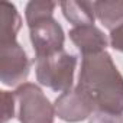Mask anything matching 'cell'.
<instances>
[{
    "label": "cell",
    "mask_w": 123,
    "mask_h": 123,
    "mask_svg": "<svg viewBox=\"0 0 123 123\" xmlns=\"http://www.w3.org/2000/svg\"><path fill=\"white\" fill-rule=\"evenodd\" d=\"M54 107H55V114L59 119L70 123H77L90 117L96 109L93 101L77 87L61 94L55 100Z\"/></svg>",
    "instance_id": "8992f818"
},
{
    "label": "cell",
    "mask_w": 123,
    "mask_h": 123,
    "mask_svg": "<svg viewBox=\"0 0 123 123\" xmlns=\"http://www.w3.org/2000/svg\"><path fill=\"white\" fill-rule=\"evenodd\" d=\"M110 45L114 49L123 52V25L117 26L110 32Z\"/></svg>",
    "instance_id": "5bb4252c"
},
{
    "label": "cell",
    "mask_w": 123,
    "mask_h": 123,
    "mask_svg": "<svg viewBox=\"0 0 123 123\" xmlns=\"http://www.w3.org/2000/svg\"><path fill=\"white\" fill-rule=\"evenodd\" d=\"M55 6H56V3H54V2H31L26 6V22H28V25H31V23L42 19V18L52 16Z\"/></svg>",
    "instance_id": "8fae6325"
},
{
    "label": "cell",
    "mask_w": 123,
    "mask_h": 123,
    "mask_svg": "<svg viewBox=\"0 0 123 123\" xmlns=\"http://www.w3.org/2000/svg\"><path fill=\"white\" fill-rule=\"evenodd\" d=\"M31 62L23 48L16 42H0V80L6 86L23 83L29 75Z\"/></svg>",
    "instance_id": "277c9868"
},
{
    "label": "cell",
    "mask_w": 123,
    "mask_h": 123,
    "mask_svg": "<svg viewBox=\"0 0 123 123\" xmlns=\"http://www.w3.org/2000/svg\"><path fill=\"white\" fill-rule=\"evenodd\" d=\"M77 58L64 51L36 58V78L54 91H68L73 87Z\"/></svg>",
    "instance_id": "7a4b0ae2"
},
{
    "label": "cell",
    "mask_w": 123,
    "mask_h": 123,
    "mask_svg": "<svg viewBox=\"0 0 123 123\" xmlns=\"http://www.w3.org/2000/svg\"><path fill=\"white\" fill-rule=\"evenodd\" d=\"M29 35L36 58L48 56L59 51H64V31L52 16L42 18L31 23Z\"/></svg>",
    "instance_id": "5b68a950"
},
{
    "label": "cell",
    "mask_w": 123,
    "mask_h": 123,
    "mask_svg": "<svg viewBox=\"0 0 123 123\" xmlns=\"http://www.w3.org/2000/svg\"><path fill=\"white\" fill-rule=\"evenodd\" d=\"M15 97L18 101V117L20 123H52L55 107L46 98L43 91L32 83L20 84Z\"/></svg>",
    "instance_id": "3957f363"
},
{
    "label": "cell",
    "mask_w": 123,
    "mask_h": 123,
    "mask_svg": "<svg viewBox=\"0 0 123 123\" xmlns=\"http://www.w3.org/2000/svg\"><path fill=\"white\" fill-rule=\"evenodd\" d=\"M94 13L110 32L123 25V2H94Z\"/></svg>",
    "instance_id": "30bf717a"
},
{
    "label": "cell",
    "mask_w": 123,
    "mask_h": 123,
    "mask_svg": "<svg viewBox=\"0 0 123 123\" xmlns=\"http://www.w3.org/2000/svg\"><path fill=\"white\" fill-rule=\"evenodd\" d=\"M2 93V123H6L9 119L15 116V94L9 91H0Z\"/></svg>",
    "instance_id": "7c38bea8"
},
{
    "label": "cell",
    "mask_w": 123,
    "mask_h": 123,
    "mask_svg": "<svg viewBox=\"0 0 123 123\" xmlns=\"http://www.w3.org/2000/svg\"><path fill=\"white\" fill-rule=\"evenodd\" d=\"M2 12V23H0V42L16 41V33L20 28V16L16 7L9 2L0 3Z\"/></svg>",
    "instance_id": "9c48e42d"
},
{
    "label": "cell",
    "mask_w": 123,
    "mask_h": 123,
    "mask_svg": "<svg viewBox=\"0 0 123 123\" xmlns=\"http://www.w3.org/2000/svg\"><path fill=\"white\" fill-rule=\"evenodd\" d=\"M88 123H123V114L116 113H107L101 110H96L90 116Z\"/></svg>",
    "instance_id": "4fadbf2b"
},
{
    "label": "cell",
    "mask_w": 123,
    "mask_h": 123,
    "mask_svg": "<svg viewBox=\"0 0 123 123\" xmlns=\"http://www.w3.org/2000/svg\"><path fill=\"white\" fill-rule=\"evenodd\" d=\"M59 6L64 12V16L75 28L94 25V20H96L94 3L91 2H62Z\"/></svg>",
    "instance_id": "ba28073f"
},
{
    "label": "cell",
    "mask_w": 123,
    "mask_h": 123,
    "mask_svg": "<svg viewBox=\"0 0 123 123\" xmlns=\"http://www.w3.org/2000/svg\"><path fill=\"white\" fill-rule=\"evenodd\" d=\"M70 38L75 43V46L81 51L83 55L97 54L106 49L107 39L103 35L100 29H97L94 25L88 26H77L70 31Z\"/></svg>",
    "instance_id": "52a82bcc"
},
{
    "label": "cell",
    "mask_w": 123,
    "mask_h": 123,
    "mask_svg": "<svg viewBox=\"0 0 123 123\" xmlns=\"http://www.w3.org/2000/svg\"><path fill=\"white\" fill-rule=\"evenodd\" d=\"M77 88L93 101L97 110L122 114L123 77L106 51L83 55Z\"/></svg>",
    "instance_id": "6da1fadb"
}]
</instances>
